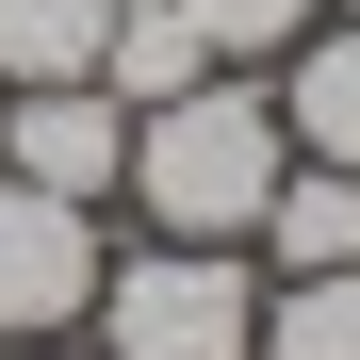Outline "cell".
<instances>
[{"label": "cell", "mask_w": 360, "mask_h": 360, "mask_svg": "<svg viewBox=\"0 0 360 360\" xmlns=\"http://www.w3.org/2000/svg\"><path fill=\"white\" fill-rule=\"evenodd\" d=\"M278 82L262 66H213V82H180L164 115H131V213L164 229V246H246L262 197H278Z\"/></svg>", "instance_id": "6da1fadb"}, {"label": "cell", "mask_w": 360, "mask_h": 360, "mask_svg": "<svg viewBox=\"0 0 360 360\" xmlns=\"http://www.w3.org/2000/svg\"><path fill=\"white\" fill-rule=\"evenodd\" d=\"M98 360H262V262L246 246H115L98 262V311H82Z\"/></svg>", "instance_id": "7a4b0ae2"}, {"label": "cell", "mask_w": 360, "mask_h": 360, "mask_svg": "<svg viewBox=\"0 0 360 360\" xmlns=\"http://www.w3.org/2000/svg\"><path fill=\"white\" fill-rule=\"evenodd\" d=\"M98 262H115V229H98L82 197H33V180H0V344H82Z\"/></svg>", "instance_id": "3957f363"}, {"label": "cell", "mask_w": 360, "mask_h": 360, "mask_svg": "<svg viewBox=\"0 0 360 360\" xmlns=\"http://www.w3.org/2000/svg\"><path fill=\"white\" fill-rule=\"evenodd\" d=\"M0 180L115 213L131 197V98L115 82H0Z\"/></svg>", "instance_id": "277c9868"}, {"label": "cell", "mask_w": 360, "mask_h": 360, "mask_svg": "<svg viewBox=\"0 0 360 360\" xmlns=\"http://www.w3.org/2000/svg\"><path fill=\"white\" fill-rule=\"evenodd\" d=\"M262 82H278L295 164H344V180H360V17H311V33H295Z\"/></svg>", "instance_id": "5b68a950"}, {"label": "cell", "mask_w": 360, "mask_h": 360, "mask_svg": "<svg viewBox=\"0 0 360 360\" xmlns=\"http://www.w3.org/2000/svg\"><path fill=\"white\" fill-rule=\"evenodd\" d=\"M246 262H262V278H328V262H360V180H344V164H278Z\"/></svg>", "instance_id": "8992f818"}, {"label": "cell", "mask_w": 360, "mask_h": 360, "mask_svg": "<svg viewBox=\"0 0 360 360\" xmlns=\"http://www.w3.org/2000/svg\"><path fill=\"white\" fill-rule=\"evenodd\" d=\"M98 82L131 98V115H164L180 82H213V49H197V17H180V0H115V49H98Z\"/></svg>", "instance_id": "52a82bcc"}, {"label": "cell", "mask_w": 360, "mask_h": 360, "mask_svg": "<svg viewBox=\"0 0 360 360\" xmlns=\"http://www.w3.org/2000/svg\"><path fill=\"white\" fill-rule=\"evenodd\" d=\"M115 0H0V82H98Z\"/></svg>", "instance_id": "ba28073f"}, {"label": "cell", "mask_w": 360, "mask_h": 360, "mask_svg": "<svg viewBox=\"0 0 360 360\" xmlns=\"http://www.w3.org/2000/svg\"><path fill=\"white\" fill-rule=\"evenodd\" d=\"M262 360H360V262L262 278Z\"/></svg>", "instance_id": "9c48e42d"}, {"label": "cell", "mask_w": 360, "mask_h": 360, "mask_svg": "<svg viewBox=\"0 0 360 360\" xmlns=\"http://www.w3.org/2000/svg\"><path fill=\"white\" fill-rule=\"evenodd\" d=\"M180 17H197V49H213V66H278V49L328 17V0H180Z\"/></svg>", "instance_id": "30bf717a"}, {"label": "cell", "mask_w": 360, "mask_h": 360, "mask_svg": "<svg viewBox=\"0 0 360 360\" xmlns=\"http://www.w3.org/2000/svg\"><path fill=\"white\" fill-rule=\"evenodd\" d=\"M0 360H98V344H0Z\"/></svg>", "instance_id": "8fae6325"}, {"label": "cell", "mask_w": 360, "mask_h": 360, "mask_svg": "<svg viewBox=\"0 0 360 360\" xmlns=\"http://www.w3.org/2000/svg\"><path fill=\"white\" fill-rule=\"evenodd\" d=\"M328 17H360V0H328Z\"/></svg>", "instance_id": "7c38bea8"}]
</instances>
